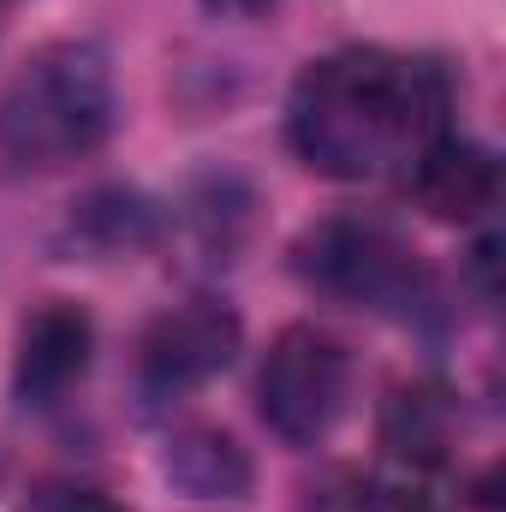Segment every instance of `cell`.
Segmentation results:
<instances>
[{"label":"cell","mask_w":506,"mask_h":512,"mask_svg":"<svg viewBox=\"0 0 506 512\" xmlns=\"http://www.w3.org/2000/svg\"><path fill=\"white\" fill-rule=\"evenodd\" d=\"M447 72L417 54L340 48L292 84L286 137L292 155L322 179H376L381 167H405L423 143L447 131Z\"/></svg>","instance_id":"1"},{"label":"cell","mask_w":506,"mask_h":512,"mask_svg":"<svg viewBox=\"0 0 506 512\" xmlns=\"http://www.w3.org/2000/svg\"><path fill=\"white\" fill-rule=\"evenodd\" d=\"M114 131V72L90 42L36 48L0 90V161L18 173H60L90 161Z\"/></svg>","instance_id":"2"},{"label":"cell","mask_w":506,"mask_h":512,"mask_svg":"<svg viewBox=\"0 0 506 512\" xmlns=\"http://www.w3.org/2000/svg\"><path fill=\"white\" fill-rule=\"evenodd\" d=\"M292 256H298L304 286H316V292H328V298H340L352 310L411 322V316H423L435 304V280L417 262V251L387 221H370V215L316 221Z\"/></svg>","instance_id":"3"},{"label":"cell","mask_w":506,"mask_h":512,"mask_svg":"<svg viewBox=\"0 0 506 512\" xmlns=\"http://www.w3.org/2000/svg\"><path fill=\"white\" fill-rule=\"evenodd\" d=\"M346 399H352V352L334 334L298 322L268 346L256 376V411L286 447L328 441L334 423L346 417Z\"/></svg>","instance_id":"4"},{"label":"cell","mask_w":506,"mask_h":512,"mask_svg":"<svg viewBox=\"0 0 506 512\" xmlns=\"http://www.w3.org/2000/svg\"><path fill=\"white\" fill-rule=\"evenodd\" d=\"M381 459H387V507H441L453 489V399L441 387H399L381 411Z\"/></svg>","instance_id":"5"},{"label":"cell","mask_w":506,"mask_h":512,"mask_svg":"<svg viewBox=\"0 0 506 512\" xmlns=\"http://www.w3.org/2000/svg\"><path fill=\"white\" fill-rule=\"evenodd\" d=\"M233 358H239V316L215 298H191V304L161 310L143 328L137 382L149 399H185L215 382Z\"/></svg>","instance_id":"6"},{"label":"cell","mask_w":506,"mask_h":512,"mask_svg":"<svg viewBox=\"0 0 506 512\" xmlns=\"http://www.w3.org/2000/svg\"><path fill=\"white\" fill-rule=\"evenodd\" d=\"M90 352H96V322L84 304L72 298H48L24 334H18V364H12V393L24 405H54L66 399L72 387L84 382L90 370Z\"/></svg>","instance_id":"7"},{"label":"cell","mask_w":506,"mask_h":512,"mask_svg":"<svg viewBox=\"0 0 506 512\" xmlns=\"http://www.w3.org/2000/svg\"><path fill=\"white\" fill-rule=\"evenodd\" d=\"M405 197L435 221H477L501 197V167L483 143L441 131L405 161Z\"/></svg>","instance_id":"8"},{"label":"cell","mask_w":506,"mask_h":512,"mask_svg":"<svg viewBox=\"0 0 506 512\" xmlns=\"http://www.w3.org/2000/svg\"><path fill=\"white\" fill-rule=\"evenodd\" d=\"M161 471H167V483L179 495H191L203 507H221V501L233 507V501L251 495V459H245V447L227 429H209V423L179 429L167 441V453H161Z\"/></svg>","instance_id":"9"},{"label":"cell","mask_w":506,"mask_h":512,"mask_svg":"<svg viewBox=\"0 0 506 512\" xmlns=\"http://www.w3.org/2000/svg\"><path fill=\"white\" fill-rule=\"evenodd\" d=\"M72 251L84 256H126L143 251L155 239V209L131 191H96L78 215H72Z\"/></svg>","instance_id":"10"},{"label":"cell","mask_w":506,"mask_h":512,"mask_svg":"<svg viewBox=\"0 0 506 512\" xmlns=\"http://www.w3.org/2000/svg\"><path fill=\"white\" fill-rule=\"evenodd\" d=\"M310 512H393V507H387V495H381L376 483H364V477H334V483H322V489L310 495Z\"/></svg>","instance_id":"11"},{"label":"cell","mask_w":506,"mask_h":512,"mask_svg":"<svg viewBox=\"0 0 506 512\" xmlns=\"http://www.w3.org/2000/svg\"><path fill=\"white\" fill-rule=\"evenodd\" d=\"M24 512H120L102 489H84V483H48V489H36L30 495V507Z\"/></svg>","instance_id":"12"},{"label":"cell","mask_w":506,"mask_h":512,"mask_svg":"<svg viewBox=\"0 0 506 512\" xmlns=\"http://www.w3.org/2000/svg\"><path fill=\"white\" fill-rule=\"evenodd\" d=\"M209 12H221V18H251V12H268L274 0H203Z\"/></svg>","instance_id":"13"}]
</instances>
